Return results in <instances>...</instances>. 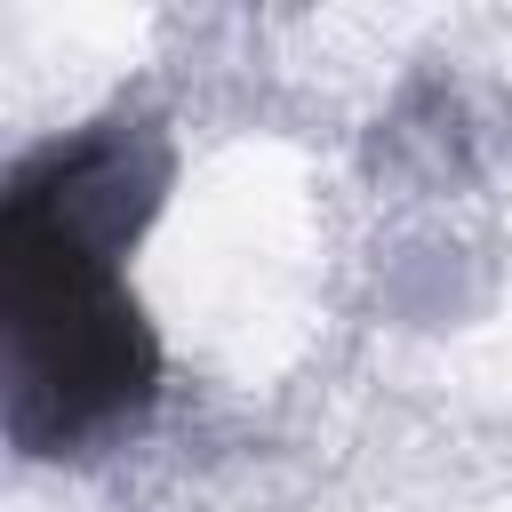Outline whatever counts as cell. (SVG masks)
<instances>
[{"instance_id": "6da1fadb", "label": "cell", "mask_w": 512, "mask_h": 512, "mask_svg": "<svg viewBox=\"0 0 512 512\" xmlns=\"http://www.w3.org/2000/svg\"><path fill=\"white\" fill-rule=\"evenodd\" d=\"M168 192V144L136 120L32 152L0 200V336L8 432L32 456L88 448L160 384V344L120 280L128 240Z\"/></svg>"}]
</instances>
